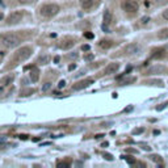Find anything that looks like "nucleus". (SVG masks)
Here are the masks:
<instances>
[{
	"label": "nucleus",
	"mask_w": 168,
	"mask_h": 168,
	"mask_svg": "<svg viewBox=\"0 0 168 168\" xmlns=\"http://www.w3.org/2000/svg\"><path fill=\"white\" fill-rule=\"evenodd\" d=\"M1 44H3V46L12 49V47L19 46L21 44V38L17 34H7L5 37H3Z\"/></svg>",
	"instance_id": "f257e3e1"
},
{
	"label": "nucleus",
	"mask_w": 168,
	"mask_h": 168,
	"mask_svg": "<svg viewBox=\"0 0 168 168\" xmlns=\"http://www.w3.org/2000/svg\"><path fill=\"white\" fill-rule=\"evenodd\" d=\"M58 12H59V7L57 4H46L44 7H41V9H39V13L44 17H53Z\"/></svg>",
	"instance_id": "f03ea898"
},
{
	"label": "nucleus",
	"mask_w": 168,
	"mask_h": 168,
	"mask_svg": "<svg viewBox=\"0 0 168 168\" xmlns=\"http://www.w3.org/2000/svg\"><path fill=\"white\" fill-rule=\"evenodd\" d=\"M30 55H32V49L28 46L21 47L20 50H17L16 54H15V60H16V62H24V60H26Z\"/></svg>",
	"instance_id": "7ed1b4c3"
},
{
	"label": "nucleus",
	"mask_w": 168,
	"mask_h": 168,
	"mask_svg": "<svg viewBox=\"0 0 168 168\" xmlns=\"http://www.w3.org/2000/svg\"><path fill=\"white\" fill-rule=\"evenodd\" d=\"M24 12L23 11H15L12 12L9 16L7 17V24L8 25H15V24H19L21 20H23Z\"/></svg>",
	"instance_id": "20e7f679"
},
{
	"label": "nucleus",
	"mask_w": 168,
	"mask_h": 168,
	"mask_svg": "<svg viewBox=\"0 0 168 168\" xmlns=\"http://www.w3.org/2000/svg\"><path fill=\"white\" fill-rule=\"evenodd\" d=\"M122 8L126 12H129V13H135L139 8V4L135 0H126V1L122 3Z\"/></svg>",
	"instance_id": "39448f33"
},
{
	"label": "nucleus",
	"mask_w": 168,
	"mask_h": 168,
	"mask_svg": "<svg viewBox=\"0 0 168 168\" xmlns=\"http://www.w3.org/2000/svg\"><path fill=\"white\" fill-rule=\"evenodd\" d=\"M140 51V46L137 44H130L124 49V54L125 55H135Z\"/></svg>",
	"instance_id": "423d86ee"
},
{
	"label": "nucleus",
	"mask_w": 168,
	"mask_h": 168,
	"mask_svg": "<svg viewBox=\"0 0 168 168\" xmlns=\"http://www.w3.org/2000/svg\"><path fill=\"white\" fill-rule=\"evenodd\" d=\"M91 84H93V79H85V80H81V81H78L72 89L74 91H80V89H84V88H88Z\"/></svg>",
	"instance_id": "0eeeda50"
},
{
	"label": "nucleus",
	"mask_w": 168,
	"mask_h": 168,
	"mask_svg": "<svg viewBox=\"0 0 168 168\" xmlns=\"http://www.w3.org/2000/svg\"><path fill=\"white\" fill-rule=\"evenodd\" d=\"M120 70V63L114 62V63H109L108 66L105 67V70H104V74L105 75H111V74H116V72Z\"/></svg>",
	"instance_id": "6e6552de"
},
{
	"label": "nucleus",
	"mask_w": 168,
	"mask_h": 168,
	"mask_svg": "<svg viewBox=\"0 0 168 168\" xmlns=\"http://www.w3.org/2000/svg\"><path fill=\"white\" fill-rule=\"evenodd\" d=\"M166 55H167V50H166V49H163V47L155 49V50L151 53V58H152V59H163Z\"/></svg>",
	"instance_id": "1a4fd4ad"
},
{
	"label": "nucleus",
	"mask_w": 168,
	"mask_h": 168,
	"mask_svg": "<svg viewBox=\"0 0 168 168\" xmlns=\"http://www.w3.org/2000/svg\"><path fill=\"white\" fill-rule=\"evenodd\" d=\"M74 45H75V39H72V38H65L63 41H60L59 47L63 49V50H67V49H71Z\"/></svg>",
	"instance_id": "9d476101"
},
{
	"label": "nucleus",
	"mask_w": 168,
	"mask_h": 168,
	"mask_svg": "<svg viewBox=\"0 0 168 168\" xmlns=\"http://www.w3.org/2000/svg\"><path fill=\"white\" fill-rule=\"evenodd\" d=\"M113 45H114V42L112 41V39H101V41L99 42V46L101 47V49H111Z\"/></svg>",
	"instance_id": "9b49d317"
},
{
	"label": "nucleus",
	"mask_w": 168,
	"mask_h": 168,
	"mask_svg": "<svg viewBox=\"0 0 168 168\" xmlns=\"http://www.w3.org/2000/svg\"><path fill=\"white\" fill-rule=\"evenodd\" d=\"M80 5L83 9H91L95 5V0H80Z\"/></svg>",
	"instance_id": "f8f14e48"
},
{
	"label": "nucleus",
	"mask_w": 168,
	"mask_h": 168,
	"mask_svg": "<svg viewBox=\"0 0 168 168\" xmlns=\"http://www.w3.org/2000/svg\"><path fill=\"white\" fill-rule=\"evenodd\" d=\"M39 78V71L37 67H32V71H30V79H32L33 83H36V81L38 80Z\"/></svg>",
	"instance_id": "ddd939ff"
},
{
	"label": "nucleus",
	"mask_w": 168,
	"mask_h": 168,
	"mask_svg": "<svg viewBox=\"0 0 168 168\" xmlns=\"http://www.w3.org/2000/svg\"><path fill=\"white\" fill-rule=\"evenodd\" d=\"M164 71H166V67H163V66H156V67H154V68L150 70L147 74H163Z\"/></svg>",
	"instance_id": "4468645a"
},
{
	"label": "nucleus",
	"mask_w": 168,
	"mask_h": 168,
	"mask_svg": "<svg viewBox=\"0 0 168 168\" xmlns=\"http://www.w3.org/2000/svg\"><path fill=\"white\" fill-rule=\"evenodd\" d=\"M158 37L160 39H168V28H164V29H160L158 32Z\"/></svg>",
	"instance_id": "2eb2a0df"
},
{
	"label": "nucleus",
	"mask_w": 168,
	"mask_h": 168,
	"mask_svg": "<svg viewBox=\"0 0 168 168\" xmlns=\"http://www.w3.org/2000/svg\"><path fill=\"white\" fill-rule=\"evenodd\" d=\"M112 23V13L109 11H105L104 13V25H109Z\"/></svg>",
	"instance_id": "dca6fc26"
},
{
	"label": "nucleus",
	"mask_w": 168,
	"mask_h": 168,
	"mask_svg": "<svg viewBox=\"0 0 168 168\" xmlns=\"http://www.w3.org/2000/svg\"><path fill=\"white\" fill-rule=\"evenodd\" d=\"M13 79H15V76L13 75H8V76H5V78H3L1 79V84L3 85H7V84H9L13 81Z\"/></svg>",
	"instance_id": "f3484780"
},
{
	"label": "nucleus",
	"mask_w": 168,
	"mask_h": 168,
	"mask_svg": "<svg viewBox=\"0 0 168 168\" xmlns=\"http://www.w3.org/2000/svg\"><path fill=\"white\" fill-rule=\"evenodd\" d=\"M146 84L148 85H158V87H163L164 83L161 80H150V81H146Z\"/></svg>",
	"instance_id": "a211bd4d"
},
{
	"label": "nucleus",
	"mask_w": 168,
	"mask_h": 168,
	"mask_svg": "<svg viewBox=\"0 0 168 168\" xmlns=\"http://www.w3.org/2000/svg\"><path fill=\"white\" fill-rule=\"evenodd\" d=\"M49 62H50V57L49 55H44L38 59V63H41V65H47Z\"/></svg>",
	"instance_id": "6ab92c4d"
},
{
	"label": "nucleus",
	"mask_w": 168,
	"mask_h": 168,
	"mask_svg": "<svg viewBox=\"0 0 168 168\" xmlns=\"http://www.w3.org/2000/svg\"><path fill=\"white\" fill-rule=\"evenodd\" d=\"M148 158L151 159L152 161H155V163H161V161H163V158L159 156V155H150Z\"/></svg>",
	"instance_id": "aec40b11"
},
{
	"label": "nucleus",
	"mask_w": 168,
	"mask_h": 168,
	"mask_svg": "<svg viewBox=\"0 0 168 168\" xmlns=\"http://www.w3.org/2000/svg\"><path fill=\"white\" fill-rule=\"evenodd\" d=\"M167 106H168V101H164V103L159 104V105L156 106V111H158V112H160V111H163V109H166Z\"/></svg>",
	"instance_id": "412c9836"
},
{
	"label": "nucleus",
	"mask_w": 168,
	"mask_h": 168,
	"mask_svg": "<svg viewBox=\"0 0 168 168\" xmlns=\"http://www.w3.org/2000/svg\"><path fill=\"white\" fill-rule=\"evenodd\" d=\"M33 92H34V89H26V91H23L20 95L21 96H29V95H32Z\"/></svg>",
	"instance_id": "4be33fe9"
},
{
	"label": "nucleus",
	"mask_w": 168,
	"mask_h": 168,
	"mask_svg": "<svg viewBox=\"0 0 168 168\" xmlns=\"http://www.w3.org/2000/svg\"><path fill=\"white\" fill-rule=\"evenodd\" d=\"M37 0H19V3H21V4H33Z\"/></svg>",
	"instance_id": "5701e85b"
},
{
	"label": "nucleus",
	"mask_w": 168,
	"mask_h": 168,
	"mask_svg": "<svg viewBox=\"0 0 168 168\" xmlns=\"http://www.w3.org/2000/svg\"><path fill=\"white\" fill-rule=\"evenodd\" d=\"M124 159H125V160H126L129 164H134V163H135V159H133L131 156H124Z\"/></svg>",
	"instance_id": "b1692460"
},
{
	"label": "nucleus",
	"mask_w": 168,
	"mask_h": 168,
	"mask_svg": "<svg viewBox=\"0 0 168 168\" xmlns=\"http://www.w3.org/2000/svg\"><path fill=\"white\" fill-rule=\"evenodd\" d=\"M135 81V78H130V79H127V80H125V81H122V85H126V84H130V83H134Z\"/></svg>",
	"instance_id": "393cba45"
},
{
	"label": "nucleus",
	"mask_w": 168,
	"mask_h": 168,
	"mask_svg": "<svg viewBox=\"0 0 168 168\" xmlns=\"http://www.w3.org/2000/svg\"><path fill=\"white\" fill-rule=\"evenodd\" d=\"M50 87H51V83H45V85L42 87V92H46V91L50 89Z\"/></svg>",
	"instance_id": "a878e982"
},
{
	"label": "nucleus",
	"mask_w": 168,
	"mask_h": 168,
	"mask_svg": "<svg viewBox=\"0 0 168 168\" xmlns=\"http://www.w3.org/2000/svg\"><path fill=\"white\" fill-rule=\"evenodd\" d=\"M103 156L105 158L106 160H113V156H112L111 154H106V152H104V154H103Z\"/></svg>",
	"instance_id": "bb28decb"
},
{
	"label": "nucleus",
	"mask_w": 168,
	"mask_h": 168,
	"mask_svg": "<svg viewBox=\"0 0 168 168\" xmlns=\"http://www.w3.org/2000/svg\"><path fill=\"white\" fill-rule=\"evenodd\" d=\"M57 166H58V167H68V166H70V161H65V163L62 161V163H58Z\"/></svg>",
	"instance_id": "cd10ccee"
},
{
	"label": "nucleus",
	"mask_w": 168,
	"mask_h": 168,
	"mask_svg": "<svg viewBox=\"0 0 168 168\" xmlns=\"http://www.w3.org/2000/svg\"><path fill=\"white\" fill-rule=\"evenodd\" d=\"M161 16H163L164 20L168 21V8H167V9H164V12H163V15H161Z\"/></svg>",
	"instance_id": "c85d7f7f"
},
{
	"label": "nucleus",
	"mask_w": 168,
	"mask_h": 168,
	"mask_svg": "<svg viewBox=\"0 0 168 168\" xmlns=\"http://www.w3.org/2000/svg\"><path fill=\"white\" fill-rule=\"evenodd\" d=\"M143 130H145L143 127H139V129H135V130H134L133 134H140V133H143Z\"/></svg>",
	"instance_id": "c756f323"
},
{
	"label": "nucleus",
	"mask_w": 168,
	"mask_h": 168,
	"mask_svg": "<svg viewBox=\"0 0 168 168\" xmlns=\"http://www.w3.org/2000/svg\"><path fill=\"white\" fill-rule=\"evenodd\" d=\"M85 38H88V39H92L93 38V34H92V33H85Z\"/></svg>",
	"instance_id": "7c9ffc66"
},
{
	"label": "nucleus",
	"mask_w": 168,
	"mask_h": 168,
	"mask_svg": "<svg viewBox=\"0 0 168 168\" xmlns=\"http://www.w3.org/2000/svg\"><path fill=\"white\" fill-rule=\"evenodd\" d=\"M81 50H83V51H88V50H89V45H83V46H81Z\"/></svg>",
	"instance_id": "2f4dec72"
},
{
	"label": "nucleus",
	"mask_w": 168,
	"mask_h": 168,
	"mask_svg": "<svg viewBox=\"0 0 168 168\" xmlns=\"http://www.w3.org/2000/svg\"><path fill=\"white\" fill-rule=\"evenodd\" d=\"M85 59H87V60H92L93 59V54H88V55H85Z\"/></svg>",
	"instance_id": "473e14b6"
},
{
	"label": "nucleus",
	"mask_w": 168,
	"mask_h": 168,
	"mask_svg": "<svg viewBox=\"0 0 168 168\" xmlns=\"http://www.w3.org/2000/svg\"><path fill=\"white\" fill-rule=\"evenodd\" d=\"M148 20H150L148 17H143V19L140 20V21H142V24H147V23H148Z\"/></svg>",
	"instance_id": "72a5a7b5"
},
{
	"label": "nucleus",
	"mask_w": 168,
	"mask_h": 168,
	"mask_svg": "<svg viewBox=\"0 0 168 168\" xmlns=\"http://www.w3.org/2000/svg\"><path fill=\"white\" fill-rule=\"evenodd\" d=\"M65 84H66V83H65V80H60V81H59V84H58V87L62 88V87H65Z\"/></svg>",
	"instance_id": "f704fd0d"
},
{
	"label": "nucleus",
	"mask_w": 168,
	"mask_h": 168,
	"mask_svg": "<svg viewBox=\"0 0 168 168\" xmlns=\"http://www.w3.org/2000/svg\"><path fill=\"white\" fill-rule=\"evenodd\" d=\"M127 152H133V154H137V150H131V148H129V150H127Z\"/></svg>",
	"instance_id": "c9c22d12"
},
{
	"label": "nucleus",
	"mask_w": 168,
	"mask_h": 168,
	"mask_svg": "<svg viewBox=\"0 0 168 168\" xmlns=\"http://www.w3.org/2000/svg\"><path fill=\"white\" fill-rule=\"evenodd\" d=\"M143 150H146V151H150V150H151V148H150L148 146H143Z\"/></svg>",
	"instance_id": "e433bc0d"
},
{
	"label": "nucleus",
	"mask_w": 168,
	"mask_h": 168,
	"mask_svg": "<svg viewBox=\"0 0 168 168\" xmlns=\"http://www.w3.org/2000/svg\"><path fill=\"white\" fill-rule=\"evenodd\" d=\"M54 62H55V63L59 62V57H55V58H54Z\"/></svg>",
	"instance_id": "4c0bfd02"
},
{
	"label": "nucleus",
	"mask_w": 168,
	"mask_h": 168,
	"mask_svg": "<svg viewBox=\"0 0 168 168\" xmlns=\"http://www.w3.org/2000/svg\"><path fill=\"white\" fill-rule=\"evenodd\" d=\"M1 19H3V15H1V13H0V20H1Z\"/></svg>",
	"instance_id": "58836bf2"
},
{
	"label": "nucleus",
	"mask_w": 168,
	"mask_h": 168,
	"mask_svg": "<svg viewBox=\"0 0 168 168\" xmlns=\"http://www.w3.org/2000/svg\"><path fill=\"white\" fill-rule=\"evenodd\" d=\"M0 5H3V1H1V0H0Z\"/></svg>",
	"instance_id": "ea45409f"
}]
</instances>
